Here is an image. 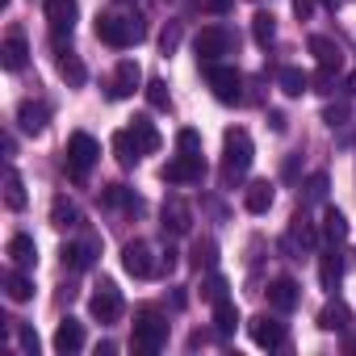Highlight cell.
I'll return each instance as SVG.
<instances>
[{
  "mask_svg": "<svg viewBox=\"0 0 356 356\" xmlns=\"http://www.w3.org/2000/svg\"><path fill=\"white\" fill-rule=\"evenodd\" d=\"M59 72H63V80H67V84H84V80H88L84 63H80L72 51H63V47H59Z\"/></svg>",
  "mask_w": 356,
  "mask_h": 356,
  "instance_id": "cell-31",
  "label": "cell"
},
{
  "mask_svg": "<svg viewBox=\"0 0 356 356\" xmlns=\"http://www.w3.org/2000/svg\"><path fill=\"white\" fill-rule=\"evenodd\" d=\"M130 343H134L138 356H155V352L168 343V323H163L155 310H143V314L134 318V339H130Z\"/></svg>",
  "mask_w": 356,
  "mask_h": 356,
  "instance_id": "cell-4",
  "label": "cell"
},
{
  "mask_svg": "<svg viewBox=\"0 0 356 356\" xmlns=\"http://www.w3.org/2000/svg\"><path fill=\"white\" fill-rule=\"evenodd\" d=\"M348 113H352V109H348V101H335V105H327V109H323V122L335 130V126H343V122H348Z\"/></svg>",
  "mask_w": 356,
  "mask_h": 356,
  "instance_id": "cell-38",
  "label": "cell"
},
{
  "mask_svg": "<svg viewBox=\"0 0 356 356\" xmlns=\"http://www.w3.org/2000/svg\"><path fill=\"white\" fill-rule=\"evenodd\" d=\"M206 176V159L202 155H189V151H181L176 159H168V168H163V181L168 185H197Z\"/></svg>",
  "mask_w": 356,
  "mask_h": 356,
  "instance_id": "cell-6",
  "label": "cell"
},
{
  "mask_svg": "<svg viewBox=\"0 0 356 356\" xmlns=\"http://www.w3.org/2000/svg\"><path fill=\"white\" fill-rule=\"evenodd\" d=\"M80 348H84V327H80L76 318H63L59 331H55V352L72 356V352H80Z\"/></svg>",
  "mask_w": 356,
  "mask_h": 356,
  "instance_id": "cell-18",
  "label": "cell"
},
{
  "mask_svg": "<svg viewBox=\"0 0 356 356\" xmlns=\"http://www.w3.org/2000/svg\"><path fill=\"white\" fill-rule=\"evenodd\" d=\"M9 260H13L17 268H30V264L38 260V248H34V239H30V235H13V239H9Z\"/></svg>",
  "mask_w": 356,
  "mask_h": 356,
  "instance_id": "cell-26",
  "label": "cell"
},
{
  "mask_svg": "<svg viewBox=\"0 0 356 356\" xmlns=\"http://www.w3.org/2000/svg\"><path fill=\"white\" fill-rule=\"evenodd\" d=\"M97 38L109 42V47H118V51H126V47H134V42L147 38V26H143L138 13H134V17H126V13H105V17H97Z\"/></svg>",
  "mask_w": 356,
  "mask_h": 356,
  "instance_id": "cell-1",
  "label": "cell"
},
{
  "mask_svg": "<svg viewBox=\"0 0 356 356\" xmlns=\"http://www.w3.org/2000/svg\"><path fill=\"white\" fill-rule=\"evenodd\" d=\"M88 310H92L97 323H118L122 318V293H118V285L113 281H101L97 293H92V302H88Z\"/></svg>",
  "mask_w": 356,
  "mask_h": 356,
  "instance_id": "cell-9",
  "label": "cell"
},
{
  "mask_svg": "<svg viewBox=\"0 0 356 356\" xmlns=\"http://www.w3.org/2000/svg\"><path fill=\"white\" fill-rule=\"evenodd\" d=\"M193 51H197V59H202V63H218V59L231 51V34H227L222 26H206V30L197 34Z\"/></svg>",
  "mask_w": 356,
  "mask_h": 356,
  "instance_id": "cell-10",
  "label": "cell"
},
{
  "mask_svg": "<svg viewBox=\"0 0 356 356\" xmlns=\"http://www.w3.org/2000/svg\"><path fill=\"white\" fill-rule=\"evenodd\" d=\"M252 159H256L252 134H248V130H227V138H222V176H227V181H239V176H248Z\"/></svg>",
  "mask_w": 356,
  "mask_h": 356,
  "instance_id": "cell-2",
  "label": "cell"
},
{
  "mask_svg": "<svg viewBox=\"0 0 356 356\" xmlns=\"http://www.w3.org/2000/svg\"><path fill=\"white\" fill-rule=\"evenodd\" d=\"M5 206L9 210H26V181H22L13 168L5 172Z\"/></svg>",
  "mask_w": 356,
  "mask_h": 356,
  "instance_id": "cell-29",
  "label": "cell"
},
{
  "mask_svg": "<svg viewBox=\"0 0 356 356\" xmlns=\"http://www.w3.org/2000/svg\"><path fill=\"white\" fill-rule=\"evenodd\" d=\"M51 222H55V227H76V222H80V210H76L67 197H55V206H51Z\"/></svg>",
  "mask_w": 356,
  "mask_h": 356,
  "instance_id": "cell-34",
  "label": "cell"
},
{
  "mask_svg": "<svg viewBox=\"0 0 356 356\" xmlns=\"http://www.w3.org/2000/svg\"><path fill=\"white\" fill-rule=\"evenodd\" d=\"M143 84V67L134 63V59H122L118 63V72H113V84H109V97L113 101H126V97H134V88Z\"/></svg>",
  "mask_w": 356,
  "mask_h": 356,
  "instance_id": "cell-12",
  "label": "cell"
},
{
  "mask_svg": "<svg viewBox=\"0 0 356 356\" xmlns=\"http://www.w3.org/2000/svg\"><path fill=\"white\" fill-rule=\"evenodd\" d=\"M318 235H323V231H314V227L298 214L293 227H289V235H285V248H289V252H314V248H318Z\"/></svg>",
  "mask_w": 356,
  "mask_h": 356,
  "instance_id": "cell-16",
  "label": "cell"
},
{
  "mask_svg": "<svg viewBox=\"0 0 356 356\" xmlns=\"http://www.w3.org/2000/svg\"><path fill=\"white\" fill-rule=\"evenodd\" d=\"M318 327H323V331H339V327H348V306H343V302H327V306L318 310Z\"/></svg>",
  "mask_w": 356,
  "mask_h": 356,
  "instance_id": "cell-30",
  "label": "cell"
},
{
  "mask_svg": "<svg viewBox=\"0 0 356 356\" xmlns=\"http://www.w3.org/2000/svg\"><path fill=\"white\" fill-rule=\"evenodd\" d=\"M331 5H343V0H331Z\"/></svg>",
  "mask_w": 356,
  "mask_h": 356,
  "instance_id": "cell-48",
  "label": "cell"
},
{
  "mask_svg": "<svg viewBox=\"0 0 356 356\" xmlns=\"http://www.w3.org/2000/svg\"><path fill=\"white\" fill-rule=\"evenodd\" d=\"M348 92H356V72H352V76H348Z\"/></svg>",
  "mask_w": 356,
  "mask_h": 356,
  "instance_id": "cell-47",
  "label": "cell"
},
{
  "mask_svg": "<svg viewBox=\"0 0 356 356\" xmlns=\"http://www.w3.org/2000/svg\"><path fill=\"white\" fill-rule=\"evenodd\" d=\"M176 42H181V26H172V30H163V38H159L163 55H172V51H176Z\"/></svg>",
  "mask_w": 356,
  "mask_h": 356,
  "instance_id": "cell-44",
  "label": "cell"
},
{
  "mask_svg": "<svg viewBox=\"0 0 356 356\" xmlns=\"http://www.w3.org/2000/svg\"><path fill=\"white\" fill-rule=\"evenodd\" d=\"M306 197H310V202H323V197H327V176H323V172H314V176H310Z\"/></svg>",
  "mask_w": 356,
  "mask_h": 356,
  "instance_id": "cell-42",
  "label": "cell"
},
{
  "mask_svg": "<svg viewBox=\"0 0 356 356\" xmlns=\"http://www.w3.org/2000/svg\"><path fill=\"white\" fill-rule=\"evenodd\" d=\"M318 231H323L327 243H343V239H348V218H343L339 210H323V227H318Z\"/></svg>",
  "mask_w": 356,
  "mask_h": 356,
  "instance_id": "cell-27",
  "label": "cell"
},
{
  "mask_svg": "<svg viewBox=\"0 0 356 356\" xmlns=\"http://www.w3.org/2000/svg\"><path fill=\"white\" fill-rule=\"evenodd\" d=\"M310 55H314L323 67H343V51H339V42H331V38H323V34L310 38Z\"/></svg>",
  "mask_w": 356,
  "mask_h": 356,
  "instance_id": "cell-23",
  "label": "cell"
},
{
  "mask_svg": "<svg viewBox=\"0 0 356 356\" xmlns=\"http://www.w3.org/2000/svg\"><path fill=\"white\" fill-rule=\"evenodd\" d=\"M268 302H273V310H277V314H289V310L302 302L298 281H293V277H277V281L268 285Z\"/></svg>",
  "mask_w": 356,
  "mask_h": 356,
  "instance_id": "cell-14",
  "label": "cell"
},
{
  "mask_svg": "<svg viewBox=\"0 0 356 356\" xmlns=\"http://www.w3.org/2000/svg\"><path fill=\"white\" fill-rule=\"evenodd\" d=\"M273 202H277V193H273V185H268V181H252V185H248V193H243L248 214H268V210H273Z\"/></svg>",
  "mask_w": 356,
  "mask_h": 356,
  "instance_id": "cell-17",
  "label": "cell"
},
{
  "mask_svg": "<svg viewBox=\"0 0 356 356\" xmlns=\"http://www.w3.org/2000/svg\"><path fill=\"white\" fill-rule=\"evenodd\" d=\"M76 13H80L76 0H47V22H51L55 47H63V34L72 38V30H76Z\"/></svg>",
  "mask_w": 356,
  "mask_h": 356,
  "instance_id": "cell-8",
  "label": "cell"
},
{
  "mask_svg": "<svg viewBox=\"0 0 356 356\" xmlns=\"http://www.w3.org/2000/svg\"><path fill=\"white\" fill-rule=\"evenodd\" d=\"M5 293H9V302H30V298H34V281L17 268V273L5 277Z\"/></svg>",
  "mask_w": 356,
  "mask_h": 356,
  "instance_id": "cell-28",
  "label": "cell"
},
{
  "mask_svg": "<svg viewBox=\"0 0 356 356\" xmlns=\"http://www.w3.org/2000/svg\"><path fill=\"white\" fill-rule=\"evenodd\" d=\"M47 118H51V109H47L42 101H22V109H17V122H22V130H30V134H42V130H47Z\"/></svg>",
  "mask_w": 356,
  "mask_h": 356,
  "instance_id": "cell-19",
  "label": "cell"
},
{
  "mask_svg": "<svg viewBox=\"0 0 356 356\" xmlns=\"http://www.w3.org/2000/svg\"><path fill=\"white\" fill-rule=\"evenodd\" d=\"M277 84H281L285 97H302V92L310 88V76H306L302 67H281V72H277Z\"/></svg>",
  "mask_w": 356,
  "mask_h": 356,
  "instance_id": "cell-25",
  "label": "cell"
},
{
  "mask_svg": "<svg viewBox=\"0 0 356 356\" xmlns=\"http://www.w3.org/2000/svg\"><path fill=\"white\" fill-rule=\"evenodd\" d=\"M134 138H138V147H143V155H151V151H159V130L147 122V118H134Z\"/></svg>",
  "mask_w": 356,
  "mask_h": 356,
  "instance_id": "cell-32",
  "label": "cell"
},
{
  "mask_svg": "<svg viewBox=\"0 0 356 356\" xmlns=\"http://www.w3.org/2000/svg\"><path fill=\"white\" fill-rule=\"evenodd\" d=\"M26 59H30V42H26V34H22V30H9L5 47H0V63H5V72H22Z\"/></svg>",
  "mask_w": 356,
  "mask_h": 356,
  "instance_id": "cell-15",
  "label": "cell"
},
{
  "mask_svg": "<svg viewBox=\"0 0 356 356\" xmlns=\"http://www.w3.org/2000/svg\"><path fill=\"white\" fill-rule=\"evenodd\" d=\"M202 298H206V302H222V298H227V277H222V273H210V277L202 281Z\"/></svg>",
  "mask_w": 356,
  "mask_h": 356,
  "instance_id": "cell-36",
  "label": "cell"
},
{
  "mask_svg": "<svg viewBox=\"0 0 356 356\" xmlns=\"http://www.w3.org/2000/svg\"><path fill=\"white\" fill-rule=\"evenodd\" d=\"M252 38H256L260 47H273V38H277V22H273V13H256V17H252Z\"/></svg>",
  "mask_w": 356,
  "mask_h": 356,
  "instance_id": "cell-33",
  "label": "cell"
},
{
  "mask_svg": "<svg viewBox=\"0 0 356 356\" xmlns=\"http://www.w3.org/2000/svg\"><path fill=\"white\" fill-rule=\"evenodd\" d=\"M206 80L214 88V97L222 105H239L243 101V76L235 67H222V63H206Z\"/></svg>",
  "mask_w": 356,
  "mask_h": 356,
  "instance_id": "cell-5",
  "label": "cell"
},
{
  "mask_svg": "<svg viewBox=\"0 0 356 356\" xmlns=\"http://www.w3.org/2000/svg\"><path fill=\"white\" fill-rule=\"evenodd\" d=\"M293 9H298V17H310V9H314V0H293Z\"/></svg>",
  "mask_w": 356,
  "mask_h": 356,
  "instance_id": "cell-45",
  "label": "cell"
},
{
  "mask_svg": "<svg viewBox=\"0 0 356 356\" xmlns=\"http://www.w3.org/2000/svg\"><path fill=\"white\" fill-rule=\"evenodd\" d=\"M176 147L189 151V155H202V138H197V130H181V134H176Z\"/></svg>",
  "mask_w": 356,
  "mask_h": 356,
  "instance_id": "cell-41",
  "label": "cell"
},
{
  "mask_svg": "<svg viewBox=\"0 0 356 356\" xmlns=\"http://www.w3.org/2000/svg\"><path fill=\"white\" fill-rule=\"evenodd\" d=\"M92 260H97V243H92V239H84V243H63V264H67L72 273H84Z\"/></svg>",
  "mask_w": 356,
  "mask_h": 356,
  "instance_id": "cell-20",
  "label": "cell"
},
{
  "mask_svg": "<svg viewBox=\"0 0 356 356\" xmlns=\"http://www.w3.org/2000/svg\"><path fill=\"white\" fill-rule=\"evenodd\" d=\"M159 214H163V231H168V235H189V231H193V210H189L181 197H168Z\"/></svg>",
  "mask_w": 356,
  "mask_h": 356,
  "instance_id": "cell-13",
  "label": "cell"
},
{
  "mask_svg": "<svg viewBox=\"0 0 356 356\" xmlns=\"http://www.w3.org/2000/svg\"><path fill=\"white\" fill-rule=\"evenodd\" d=\"M147 101H151V109H168V84L163 80H151L147 84Z\"/></svg>",
  "mask_w": 356,
  "mask_h": 356,
  "instance_id": "cell-40",
  "label": "cell"
},
{
  "mask_svg": "<svg viewBox=\"0 0 356 356\" xmlns=\"http://www.w3.org/2000/svg\"><path fill=\"white\" fill-rule=\"evenodd\" d=\"M97 159H101L97 138L84 134V130H76V134L67 138V176H72V181H88V172H92Z\"/></svg>",
  "mask_w": 356,
  "mask_h": 356,
  "instance_id": "cell-3",
  "label": "cell"
},
{
  "mask_svg": "<svg viewBox=\"0 0 356 356\" xmlns=\"http://www.w3.org/2000/svg\"><path fill=\"white\" fill-rule=\"evenodd\" d=\"M105 202H109V206H126V210H138V197H134L126 185H109V189H105Z\"/></svg>",
  "mask_w": 356,
  "mask_h": 356,
  "instance_id": "cell-37",
  "label": "cell"
},
{
  "mask_svg": "<svg viewBox=\"0 0 356 356\" xmlns=\"http://www.w3.org/2000/svg\"><path fill=\"white\" fill-rule=\"evenodd\" d=\"M335 76H339V67H323V63H318V72L310 76V84H314L318 92H331V84H335Z\"/></svg>",
  "mask_w": 356,
  "mask_h": 356,
  "instance_id": "cell-39",
  "label": "cell"
},
{
  "mask_svg": "<svg viewBox=\"0 0 356 356\" xmlns=\"http://www.w3.org/2000/svg\"><path fill=\"white\" fill-rule=\"evenodd\" d=\"M339 277H343V260H339V252H335V243H331V252L318 256V281H323V289H335Z\"/></svg>",
  "mask_w": 356,
  "mask_h": 356,
  "instance_id": "cell-24",
  "label": "cell"
},
{
  "mask_svg": "<svg viewBox=\"0 0 356 356\" xmlns=\"http://www.w3.org/2000/svg\"><path fill=\"white\" fill-rule=\"evenodd\" d=\"M248 331H252V339H256L260 348H281V343H285V323H281L277 314H256V318L248 323Z\"/></svg>",
  "mask_w": 356,
  "mask_h": 356,
  "instance_id": "cell-11",
  "label": "cell"
},
{
  "mask_svg": "<svg viewBox=\"0 0 356 356\" xmlns=\"http://www.w3.org/2000/svg\"><path fill=\"white\" fill-rule=\"evenodd\" d=\"M193 264H197V268H202V264L214 268V264H218V243H214V239H197V248H193Z\"/></svg>",
  "mask_w": 356,
  "mask_h": 356,
  "instance_id": "cell-35",
  "label": "cell"
},
{
  "mask_svg": "<svg viewBox=\"0 0 356 356\" xmlns=\"http://www.w3.org/2000/svg\"><path fill=\"white\" fill-rule=\"evenodd\" d=\"M122 268H126L130 277H138V281L155 277V273H159V264H155V252H151V243H143V239L126 243V248H122Z\"/></svg>",
  "mask_w": 356,
  "mask_h": 356,
  "instance_id": "cell-7",
  "label": "cell"
},
{
  "mask_svg": "<svg viewBox=\"0 0 356 356\" xmlns=\"http://www.w3.org/2000/svg\"><path fill=\"white\" fill-rule=\"evenodd\" d=\"M235 327H239V306H235L231 298L214 302V331H218V339H231Z\"/></svg>",
  "mask_w": 356,
  "mask_h": 356,
  "instance_id": "cell-21",
  "label": "cell"
},
{
  "mask_svg": "<svg viewBox=\"0 0 356 356\" xmlns=\"http://www.w3.org/2000/svg\"><path fill=\"white\" fill-rule=\"evenodd\" d=\"M227 5H231V0H210V9H214V13H222Z\"/></svg>",
  "mask_w": 356,
  "mask_h": 356,
  "instance_id": "cell-46",
  "label": "cell"
},
{
  "mask_svg": "<svg viewBox=\"0 0 356 356\" xmlns=\"http://www.w3.org/2000/svg\"><path fill=\"white\" fill-rule=\"evenodd\" d=\"M113 155H118V163H122V168H134V163H138L143 147H138L134 130H118V134H113Z\"/></svg>",
  "mask_w": 356,
  "mask_h": 356,
  "instance_id": "cell-22",
  "label": "cell"
},
{
  "mask_svg": "<svg viewBox=\"0 0 356 356\" xmlns=\"http://www.w3.org/2000/svg\"><path fill=\"white\" fill-rule=\"evenodd\" d=\"M13 327H17V339H22V348H26V352H38V335H34L26 323H17V318H13Z\"/></svg>",
  "mask_w": 356,
  "mask_h": 356,
  "instance_id": "cell-43",
  "label": "cell"
}]
</instances>
